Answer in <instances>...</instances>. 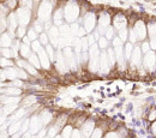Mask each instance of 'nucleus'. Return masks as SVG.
<instances>
[{"label": "nucleus", "mask_w": 156, "mask_h": 138, "mask_svg": "<svg viewBox=\"0 0 156 138\" xmlns=\"http://www.w3.org/2000/svg\"><path fill=\"white\" fill-rule=\"evenodd\" d=\"M57 138H59V137H57Z\"/></svg>", "instance_id": "nucleus-13"}, {"label": "nucleus", "mask_w": 156, "mask_h": 138, "mask_svg": "<svg viewBox=\"0 0 156 138\" xmlns=\"http://www.w3.org/2000/svg\"><path fill=\"white\" fill-rule=\"evenodd\" d=\"M4 93L5 94H10V95H18V94H20V90L18 88H7Z\"/></svg>", "instance_id": "nucleus-3"}, {"label": "nucleus", "mask_w": 156, "mask_h": 138, "mask_svg": "<svg viewBox=\"0 0 156 138\" xmlns=\"http://www.w3.org/2000/svg\"><path fill=\"white\" fill-rule=\"evenodd\" d=\"M12 37H13V35H11L10 33H4V34L1 35V37H0V44H1L2 47L7 48V47L12 43Z\"/></svg>", "instance_id": "nucleus-1"}, {"label": "nucleus", "mask_w": 156, "mask_h": 138, "mask_svg": "<svg viewBox=\"0 0 156 138\" xmlns=\"http://www.w3.org/2000/svg\"><path fill=\"white\" fill-rule=\"evenodd\" d=\"M70 133H71V131H70V127H66V129H64V138H69Z\"/></svg>", "instance_id": "nucleus-10"}, {"label": "nucleus", "mask_w": 156, "mask_h": 138, "mask_svg": "<svg viewBox=\"0 0 156 138\" xmlns=\"http://www.w3.org/2000/svg\"><path fill=\"white\" fill-rule=\"evenodd\" d=\"M30 60H31V64H33V65H35V66L40 67L39 61H37V59H36V57H35V55H30Z\"/></svg>", "instance_id": "nucleus-9"}, {"label": "nucleus", "mask_w": 156, "mask_h": 138, "mask_svg": "<svg viewBox=\"0 0 156 138\" xmlns=\"http://www.w3.org/2000/svg\"><path fill=\"white\" fill-rule=\"evenodd\" d=\"M41 41L43 42V44H47V37H46V35H42L41 36Z\"/></svg>", "instance_id": "nucleus-12"}, {"label": "nucleus", "mask_w": 156, "mask_h": 138, "mask_svg": "<svg viewBox=\"0 0 156 138\" xmlns=\"http://www.w3.org/2000/svg\"><path fill=\"white\" fill-rule=\"evenodd\" d=\"M36 37V31L34 30V29H31V30H29V35H28V39L33 40Z\"/></svg>", "instance_id": "nucleus-7"}, {"label": "nucleus", "mask_w": 156, "mask_h": 138, "mask_svg": "<svg viewBox=\"0 0 156 138\" xmlns=\"http://www.w3.org/2000/svg\"><path fill=\"white\" fill-rule=\"evenodd\" d=\"M13 65V62L11 61V60L6 59V58H2V59H0V66H12Z\"/></svg>", "instance_id": "nucleus-4"}, {"label": "nucleus", "mask_w": 156, "mask_h": 138, "mask_svg": "<svg viewBox=\"0 0 156 138\" xmlns=\"http://www.w3.org/2000/svg\"><path fill=\"white\" fill-rule=\"evenodd\" d=\"M100 47H107V40L105 37L100 39Z\"/></svg>", "instance_id": "nucleus-11"}, {"label": "nucleus", "mask_w": 156, "mask_h": 138, "mask_svg": "<svg viewBox=\"0 0 156 138\" xmlns=\"http://www.w3.org/2000/svg\"><path fill=\"white\" fill-rule=\"evenodd\" d=\"M0 52H1L2 57H5L6 59H9V58L11 57V54H10L11 52H10V49H9V48H1V49H0Z\"/></svg>", "instance_id": "nucleus-5"}, {"label": "nucleus", "mask_w": 156, "mask_h": 138, "mask_svg": "<svg viewBox=\"0 0 156 138\" xmlns=\"http://www.w3.org/2000/svg\"><path fill=\"white\" fill-rule=\"evenodd\" d=\"M24 34H25V29H24L23 27H20V29H18V31H17V36H18V37H23Z\"/></svg>", "instance_id": "nucleus-8"}, {"label": "nucleus", "mask_w": 156, "mask_h": 138, "mask_svg": "<svg viewBox=\"0 0 156 138\" xmlns=\"http://www.w3.org/2000/svg\"><path fill=\"white\" fill-rule=\"evenodd\" d=\"M20 126V122H16L13 124L11 127H10V133H13V132H17L18 131V127Z\"/></svg>", "instance_id": "nucleus-6"}, {"label": "nucleus", "mask_w": 156, "mask_h": 138, "mask_svg": "<svg viewBox=\"0 0 156 138\" xmlns=\"http://www.w3.org/2000/svg\"><path fill=\"white\" fill-rule=\"evenodd\" d=\"M20 54H22V57H24V58H27V57L30 55V49H29L28 43L22 44V47H20Z\"/></svg>", "instance_id": "nucleus-2"}]
</instances>
